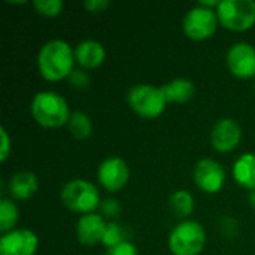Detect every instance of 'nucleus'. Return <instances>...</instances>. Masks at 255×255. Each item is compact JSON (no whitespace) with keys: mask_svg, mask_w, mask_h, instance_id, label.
<instances>
[{"mask_svg":"<svg viewBox=\"0 0 255 255\" xmlns=\"http://www.w3.org/2000/svg\"><path fill=\"white\" fill-rule=\"evenodd\" d=\"M241 139H242V128L232 118L220 120L211 131V143L214 149L218 152L233 151L241 143Z\"/></svg>","mask_w":255,"mask_h":255,"instance_id":"obj_12","label":"nucleus"},{"mask_svg":"<svg viewBox=\"0 0 255 255\" xmlns=\"http://www.w3.org/2000/svg\"><path fill=\"white\" fill-rule=\"evenodd\" d=\"M161 91L169 102L172 103H187L188 100L193 99L194 96V84L193 81L187 79V78H176L167 84H164L161 87Z\"/></svg>","mask_w":255,"mask_h":255,"instance_id":"obj_17","label":"nucleus"},{"mask_svg":"<svg viewBox=\"0 0 255 255\" xmlns=\"http://www.w3.org/2000/svg\"><path fill=\"white\" fill-rule=\"evenodd\" d=\"M105 255H139V253H137V248L131 242L124 241L123 244H120L114 248H109Z\"/></svg>","mask_w":255,"mask_h":255,"instance_id":"obj_23","label":"nucleus"},{"mask_svg":"<svg viewBox=\"0 0 255 255\" xmlns=\"http://www.w3.org/2000/svg\"><path fill=\"white\" fill-rule=\"evenodd\" d=\"M127 103L140 118L155 120L164 112L167 100L161 88L148 84H137L128 90Z\"/></svg>","mask_w":255,"mask_h":255,"instance_id":"obj_3","label":"nucleus"},{"mask_svg":"<svg viewBox=\"0 0 255 255\" xmlns=\"http://www.w3.org/2000/svg\"><path fill=\"white\" fill-rule=\"evenodd\" d=\"M106 223L105 220L97 215V214H87V215H82L79 220H78V224H76V236H78V241L82 244V245H96V244H102L103 241V235H105V230H106Z\"/></svg>","mask_w":255,"mask_h":255,"instance_id":"obj_13","label":"nucleus"},{"mask_svg":"<svg viewBox=\"0 0 255 255\" xmlns=\"http://www.w3.org/2000/svg\"><path fill=\"white\" fill-rule=\"evenodd\" d=\"M84 7L93 13H97V12H102L106 7H109V1L108 0H87V1H84Z\"/></svg>","mask_w":255,"mask_h":255,"instance_id":"obj_27","label":"nucleus"},{"mask_svg":"<svg viewBox=\"0 0 255 255\" xmlns=\"http://www.w3.org/2000/svg\"><path fill=\"white\" fill-rule=\"evenodd\" d=\"M102 212L108 217H117L120 214V203L115 199H108L102 203Z\"/></svg>","mask_w":255,"mask_h":255,"instance_id":"obj_26","label":"nucleus"},{"mask_svg":"<svg viewBox=\"0 0 255 255\" xmlns=\"http://www.w3.org/2000/svg\"><path fill=\"white\" fill-rule=\"evenodd\" d=\"M31 117L45 128H58L69 123L70 111L64 97L54 91L37 93L30 105Z\"/></svg>","mask_w":255,"mask_h":255,"instance_id":"obj_2","label":"nucleus"},{"mask_svg":"<svg viewBox=\"0 0 255 255\" xmlns=\"http://www.w3.org/2000/svg\"><path fill=\"white\" fill-rule=\"evenodd\" d=\"M233 178L241 187L250 191L255 190V154L247 152L236 160L233 166Z\"/></svg>","mask_w":255,"mask_h":255,"instance_id":"obj_16","label":"nucleus"},{"mask_svg":"<svg viewBox=\"0 0 255 255\" xmlns=\"http://www.w3.org/2000/svg\"><path fill=\"white\" fill-rule=\"evenodd\" d=\"M170 208L179 217H188L194 211V197L187 190L175 191L170 196Z\"/></svg>","mask_w":255,"mask_h":255,"instance_id":"obj_19","label":"nucleus"},{"mask_svg":"<svg viewBox=\"0 0 255 255\" xmlns=\"http://www.w3.org/2000/svg\"><path fill=\"white\" fill-rule=\"evenodd\" d=\"M123 242H124V233H123L121 226L117 224V223H108L102 244L105 247H108V250H109V248H114V247H117V245H120Z\"/></svg>","mask_w":255,"mask_h":255,"instance_id":"obj_22","label":"nucleus"},{"mask_svg":"<svg viewBox=\"0 0 255 255\" xmlns=\"http://www.w3.org/2000/svg\"><path fill=\"white\" fill-rule=\"evenodd\" d=\"M67 127H69V131L76 139H87L93 133V123L90 117L84 112H72Z\"/></svg>","mask_w":255,"mask_h":255,"instance_id":"obj_18","label":"nucleus"},{"mask_svg":"<svg viewBox=\"0 0 255 255\" xmlns=\"http://www.w3.org/2000/svg\"><path fill=\"white\" fill-rule=\"evenodd\" d=\"M193 176L196 185L208 194L220 193L226 182V172L223 166L212 158H203L197 161Z\"/></svg>","mask_w":255,"mask_h":255,"instance_id":"obj_9","label":"nucleus"},{"mask_svg":"<svg viewBox=\"0 0 255 255\" xmlns=\"http://www.w3.org/2000/svg\"><path fill=\"white\" fill-rule=\"evenodd\" d=\"M33 7L37 10V13L48 16V18H54L61 13L63 1L61 0H34Z\"/></svg>","mask_w":255,"mask_h":255,"instance_id":"obj_21","label":"nucleus"},{"mask_svg":"<svg viewBox=\"0 0 255 255\" xmlns=\"http://www.w3.org/2000/svg\"><path fill=\"white\" fill-rule=\"evenodd\" d=\"M97 179L106 191L117 193L127 185L130 179V169L123 158L109 157L100 163L97 169Z\"/></svg>","mask_w":255,"mask_h":255,"instance_id":"obj_8","label":"nucleus"},{"mask_svg":"<svg viewBox=\"0 0 255 255\" xmlns=\"http://www.w3.org/2000/svg\"><path fill=\"white\" fill-rule=\"evenodd\" d=\"M106 58L105 46L97 40H84L75 48V60L84 69H96Z\"/></svg>","mask_w":255,"mask_h":255,"instance_id":"obj_14","label":"nucleus"},{"mask_svg":"<svg viewBox=\"0 0 255 255\" xmlns=\"http://www.w3.org/2000/svg\"><path fill=\"white\" fill-rule=\"evenodd\" d=\"M75 51L64 40L46 42L37 54V69L45 81L57 82L66 79L73 72Z\"/></svg>","mask_w":255,"mask_h":255,"instance_id":"obj_1","label":"nucleus"},{"mask_svg":"<svg viewBox=\"0 0 255 255\" xmlns=\"http://www.w3.org/2000/svg\"><path fill=\"white\" fill-rule=\"evenodd\" d=\"M39 239L28 229H15L0 239V255H34Z\"/></svg>","mask_w":255,"mask_h":255,"instance_id":"obj_11","label":"nucleus"},{"mask_svg":"<svg viewBox=\"0 0 255 255\" xmlns=\"http://www.w3.org/2000/svg\"><path fill=\"white\" fill-rule=\"evenodd\" d=\"M37 176L31 172L21 170L15 173L9 181V193L16 200H27L37 191Z\"/></svg>","mask_w":255,"mask_h":255,"instance_id":"obj_15","label":"nucleus"},{"mask_svg":"<svg viewBox=\"0 0 255 255\" xmlns=\"http://www.w3.org/2000/svg\"><path fill=\"white\" fill-rule=\"evenodd\" d=\"M0 136H1V151H0V161L4 163L10 154V139L4 127H0Z\"/></svg>","mask_w":255,"mask_h":255,"instance_id":"obj_25","label":"nucleus"},{"mask_svg":"<svg viewBox=\"0 0 255 255\" xmlns=\"http://www.w3.org/2000/svg\"><path fill=\"white\" fill-rule=\"evenodd\" d=\"M69 82L75 88H84L90 84V79H88L87 73H84L81 70H73L69 76Z\"/></svg>","mask_w":255,"mask_h":255,"instance_id":"obj_24","label":"nucleus"},{"mask_svg":"<svg viewBox=\"0 0 255 255\" xmlns=\"http://www.w3.org/2000/svg\"><path fill=\"white\" fill-rule=\"evenodd\" d=\"M18 221V209L15 203L9 199H1L0 200V232L9 233L15 230V224Z\"/></svg>","mask_w":255,"mask_h":255,"instance_id":"obj_20","label":"nucleus"},{"mask_svg":"<svg viewBox=\"0 0 255 255\" xmlns=\"http://www.w3.org/2000/svg\"><path fill=\"white\" fill-rule=\"evenodd\" d=\"M229 70L241 78L250 79L255 76V48L251 43L238 42L235 43L226 55Z\"/></svg>","mask_w":255,"mask_h":255,"instance_id":"obj_10","label":"nucleus"},{"mask_svg":"<svg viewBox=\"0 0 255 255\" xmlns=\"http://www.w3.org/2000/svg\"><path fill=\"white\" fill-rule=\"evenodd\" d=\"M63 205L78 214H93L100 205V194L96 185L85 179H72L61 190Z\"/></svg>","mask_w":255,"mask_h":255,"instance_id":"obj_5","label":"nucleus"},{"mask_svg":"<svg viewBox=\"0 0 255 255\" xmlns=\"http://www.w3.org/2000/svg\"><path fill=\"white\" fill-rule=\"evenodd\" d=\"M220 24L232 31H245L255 24L254 0H221L217 7Z\"/></svg>","mask_w":255,"mask_h":255,"instance_id":"obj_6","label":"nucleus"},{"mask_svg":"<svg viewBox=\"0 0 255 255\" xmlns=\"http://www.w3.org/2000/svg\"><path fill=\"white\" fill-rule=\"evenodd\" d=\"M218 24L220 19L217 10L197 4L196 7L190 9L184 16L182 28L191 40L200 42L212 37L218 28Z\"/></svg>","mask_w":255,"mask_h":255,"instance_id":"obj_7","label":"nucleus"},{"mask_svg":"<svg viewBox=\"0 0 255 255\" xmlns=\"http://www.w3.org/2000/svg\"><path fill=\"white\" fill-rule=\"evenodd\" d=\"M206 245V233L200 223L187 220L175 226L169 236V250L173 255H199Z\"/></svg>","mask_w":255,"mask_h":255,"instance_id":"obj_4","label":"nucleus"},{"mask_svg":"<svg viewBox=\"0 0 255 255\" xmlns=\"http://www.w3.org/2000/svg\"><path fill=\"white\" fill-rule=\"evenodd\" d=\"M248 200H250V205H251V206L254 208V211H255V190H253V191H250Z\"/></svg>","mask_w":255,"mask_h":255,"instance_id":"obj_28","label":"nucleus"}]
</instances>
